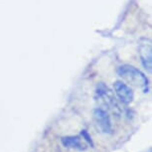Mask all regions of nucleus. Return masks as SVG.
Returning a JSON list of instances; mask_svg holds the SVG:
<instances>
[{"label": "nucleus", "mask_w": 152, "mask_h": 152, "mask_svg": "<svg viewBox=\"0 0 152 152\" xmlns=\"http://www.w3.org/2000/svg\"><path fill=\"white\" fill-rule=\"evenodd\" d=\"M117 74L122 79L142 88L143 93H148L149 82L146 76L138 69L130 65H122L117 69Z\"/></svg>", "instance_id": "f257e3e1"}, {"label": "nucleus", "mask_w": 152, "mask_h": 152, "mask_svg": "<svg viewBox=\"0 0 152 152\" xmlns=\"http://www.w3.org/2000/svg\"><path fill=\"white\" fill-rule=\"evenodd\" d=\"M94 119H96V126L102 133L111 134L113 133V123H111L110 116L107 111L102 110V107H96L94 110Z\"/></svg>", "instance_id": "f03ea898"}, {"label": "nucleus", "mask_w": 152, "mask_h": 152, "mask_svg": "<svg viewBox=\"0 0 152 152\" xmlns=\"http://www.w3.org/2000/svg\"><path fill=\"white\" fill-rule=\"evenodd\" d=\"M96 97L99 102H102L104 105H107L110 110H118L116 99L114 97L113 91L102 83H100L96 88Z\"/></svg>", "instance_id": "7ed1b4c3"}, {"label": "nucleus", "mask_w": 152, "mask_h": 152, "mask_svg": "<svg viewBox=\"0 0 152 152\" xmlns=\"http://www.w3.org/2000/svg\"><path fill=\"white\" fill-rule=\"evenodd\" d=\"M139 55L141 59V63L146 70L151 73L152 67V58H151V41L148 38H142L139 41Z\"/></svg>", "instance_id": "20e7f679"}, {"label": "nucleus", "mask_w": 152, "mask_h": 152, "mask_svg": "<svg viewBox=\"0 0 152 152\" xmlns=\"http://www.w3.org/2000/svg\"><path fill=\"white\" fill-rule=\"evenodd\" d=\"M114 88V93H115L116 96L118 97V99L122 104H130L133 100L134 94L130 87H128L125 83H123L121 81H117L114 83L113 85Z\"/></svg>", "instance_id": "39448f33"}, {"label": "nucleus", "mask_w": 152, "mask_h": 152, "mask_svg": "<svg viewBox=\"0 0 152 152\" xmlns=\"http://www.w3.org/2000/svg\"><path fill=\"white\" fill-rule=\"evenodd\" d=\"M61 142L63 146L66 148H74V149H78V150H85L86 149L85 146L81 142V139L78 136H73V135L64 136L61 138Z\"/></svg>", "instance_id": "423d86ee"}, {"label": "nucleus", "mask_w": 152, "mask_h": 152, "mask_svg": "<svg viewBox=\"0 0 152 152\" xmlns=\"http://www.w3.org/2000/svg\"><path fill=\"white\" fill-rule=\"evenodd\" d=\"M81 135L83 136V138H84L86 141H87L88 144H90L91 147H94V141H93V139H91V135L88 134V132L86 129H83L82 131H81Z\"/></svg>", "instance_id": "0eeeda50"}]
</instances>
